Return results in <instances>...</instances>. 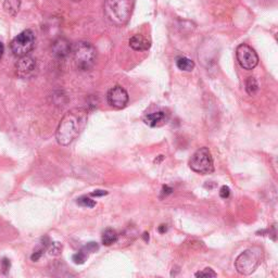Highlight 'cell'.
I'll use <instances>...</instances> for the list:
<instances>
[{"mask_svg": "<svg viewBox=\"0 0 278 278\" xmlns=\"http://www.w3.org/2000/svg\"><path fill=\"white\" fill-rule=\"evenodd\" d=\"M87 120V111L82 108L72 109L66 113L59 123L56 132V138L59 145L66 147L75 140L84 131Z\"/></svg>", "mask_w": 278, "mask_h": 278, "instance_id": "cell-1", "label": "cell"}, {"mask_svg": "<svg viewBox=\"0 0 278 278\" xmlns=\"http://www.w3.org/2000/svg\"><path fill=\"white\" fill-rule=\"evenodd\" d=\"M135 0H105L104 12L106 20L115 26H123L130 21Z\"/></svg>", "mask_w": 278, "mask_h": 278, "instance_id": "cell-2", "label": "cell"}, {"mask_svg": "<svg viewBox=\"0 0 278 278\" xmlns=\"http://www.w3.org/2000/svg\"><path fill=\"white\" fill-rule=\"evenodd\" d=\"M74 62L81 71H88L92 69L97 59L96 48L86 41H79L72 47Z\"/></svg>", "mask_w": 278, "mask_h": 278, "instance_id": "cell-3", "label": "cell"}, {"mask_svg": "<svg viewBox=\"0 0 278 278\" xmlns=\"http://www.w3.org/2000/svg\"><path fill=\"white\" fill-rule=\"evenodd\" d=\"M262 260V249L253 247L243 251L235 261V267L240 275H250L256 270Z\"/></svg>", "mask_w": 278, "mask_h": 278, "instance_id": "cell-4", "label": "cell"}, {"mask_svg": "<svg viewBox=\"0 0 278 278\" xmlns=\"http://www.w3.org/2000/svg\"><path fill=\"white\" fill-rule=\"evenodd\" d=\"M190 169L196 173L202 175L211 174L214 172V163H213L212 154L208 148L203 147L192 154L190 159Z\"/></svg>", "mask_w": 278, "mask_h": 278, "instance_id": "cell-5", "label": "cell"}, {"mask_svg": "<svg viewBox=\"0 0 278 278\" xmlns=\"http://www.w3.org/2000/svg\"><path fill=\"white\" fill-rule=\"evenodd\" d=\"M35 46V35L32 30H25L20 33L17 37H14L11 41V51L15 57H24L33 50Z\"/></svg>", "mask_w": 278, "mask_h": 278, "instance_id": "cell-6", "label": "cell"}, {"mask_svg": "<svg viewBox=\"0 0 278 278\" xmlns=\"http://www.w3.org/2000/svg\"><path fill=\"white\" fill-rule=\"evenodd\" d=\"M236 57L240 67L244 70H252L259 63V57L253 48L245 44H242L237 47Z\"/></svg>", "mask_w": 278, "mask_h": 278, "instance_id": "cell-7", "label": "cell"}, {"mask_svg": "<svg viewBox=\"0 0 278 278\" xmlns=\"http://www.w3.org/2000/svg\"><path fill=\"white\" fill-rule=\"evenodd\" d=\"M106 99H108V103L111 106L115 109H123L127 105L130 97H128L126 90L122 86H114L108 92Z\"/></svg>", "mask_w": 278, "mask_h": 278, "instance_id": "cell-8", "label": "cell"}, {"mask_svg": "<svg viewBox=\"0 0 278 278\" xmlns=\"http://www.w3.org/2000/svg\"><path fill=\"white\" fill-rule=\"evenodd\" d=\"M15 70H17V74L19 77L30 78L31 76H33L36 70L35 59L30 57L29 55L21 57L17 66H15Z\"/></svg>", "mask_w": 278, "mask_h": 278, "instance_id": "cell-9", "label": "cell"}, {"mask_svg": "<svg viewBox=\"0 0 278 278\" xmlns=\"http://www.w3.org/2000/svg\"><path fill=\"white\" fill-rule=\"evenodd\" d=\"M51 50L53 56L59 59H63L72 51L71 42H70L68 39L63 38V37H60V38H58L53 41Z\"/></svg>", "mask_w": 278, "mask_h": 278, "instance_id": "cell-10", "label": "cell"}, {"mask_svg": "<svg viewBox=\"0 0 278 278\" xmlns=\"http://www.w3.org/2000/svg\"><path fill=\"white\" fill-rule=\"evenodd\" d=\"M169 113H167L165 111H159V112H154V113L148 114L145 116V123L147 125L151 126V127H157V126H161L163 124H165L169 121Z\"/></svg>", "mask_w": 278, "mask_h": 278, "instance_id": "cell-11", "label": "cell"}, {"mask_svg": "<svg viewBox=\"0 0 278 278\" xmlns=\"http://www.w3.org/2000/svg\"><path fill=\"white\" fill-rule=\"evenodd\" d=\"M130 46L136 51H146L150 48V41L142 35H134L130 39Z\"/></svg>", "mask_w": 278, "mask_h": 278, "instance_id": "cell-12", "label": "cell"}, {"mask_svg": "<svg viewBox=\"0 0 278 278\" xmlns=\"http://www.w3.org/2000/svg\"><path fill=\"white\" fill-rule=\"evenodd\" d=\"M176 66H177V68L181 70V71L191 72L195 68V63L187 57H178L176 59Z\"/></svg>", "mask_w": 278, "mask_h": 278, "instance_id": "cell-13", "label": "cell"}, {"mask_svg": "<svg viewBox=\"0 0 278 278\" xmlns=\"http://www.w3.org/2000/svg\"><path fill=\"white\" fill-rule=\"evenodd\" d=\"M119 239V235L114 231V229L108 228L105 229L103 234V237H101V240H103V243L104 245H111L117 242Z\"/></svg>", "mask_w": 278, "mask_h": 278, "instance_id": "cell-14", "label": "cell"}, {"mask_svg": "<svg viewBox=\"0 0 278 278\" xmlns=\"http://www.w3.org/2000/svg\"><path fill=\"white\" fill-rule=\"evenodd\" d=\"M20 7H21V0H4L3 8L9 14L11 15L17 14L19 12Z\"/></svg>", "mask_w": 278, "mask_h": 278, "instance_id": "cell-15", "label": "cell"}, {"mask_svg": "<svg viewBox=\"0 0 278 278\" xmlns=\"http://www.w3.org/2000/svg\"><path fill=\"white\" fill-rule=\"evenodd\" d=\"M245 90L250 96H253L259 90V83L254 77H248L247 81H245Z\"/></svg>", "mask_w": 278, "mask_h": 278, "instance_id": "cell-16", "label": "cell"}, {"mask_svg": "<svg viewBox=\"0 0 278 278\" xmlns=\"http://www.w3.org/2000/svg\"><path fill=\"white\" fill-rule=\"evenodd\" d=\"M76 203L78 206L84 207V208H94L96 206V201L90 199V198L86 197V196H83V197H79L78 199L76 200Z\"/></svg>", "mask_w": 278, "mask_h": 278, "instance_id": "cell-17", "label": "cell"}, {"mask_svg": "<svg viewBox=\"0 0 278 278\" xmlns=\"http://www.w3.org/2000/svg\"><path fill=\"white\" fill-rule=\"evenodd\" d=\"M88 258V255L84 252V251H79V252L75 253L73 255V261H74V263L75 264H83L85 263V261H86V259Z\"/></svg>", "mask_w": 278, "mask_h": 278, "instance_id": "cell-18", "label": "cell"}, {"mask_svg": "<svg viewBox=\"0 0 278 278\" xmlns=\"http://www.w3.org/2000/svg\"><path fill=\"white\" fill-rule=\"evenodd\" d=\"M195 276L196 277H216L217 274L212 269H210V267H207V269H205L203 271L196 273Z\"/></svg>", "mask_w": 278, "mask_h": 278, "instance_id": "cell-19", "label": "cell"}, {"mask_svg": "<svg viewBox=\"0 0 278 278\" xmlns=\"http://www.w3.org/2000/svg\"><path fill=\"white\" fill-rule=\"evenodd\" d=\"M98 249H99V247H98V244L96 243H87L86 245H85V247L82 249V251H84V252L88 255L89 253L96 252V251H97Z\"/></svg>", "mask_w": 278, "mask_h": 278, "instance_id": "cell-20", "label": "cell"}, {"mask_svg": "<svg viewBox=\"0 0 278 278\" xmlns=\"http://www.w3.org/2000/svg\"><path fill=\"white\" fill-rule=\"evenodd\" d=\"M220 196L223 199H227L231 196V189L228 186H222V188L220 189Z\"/></svg>", "mask_w": 278, "mask_h": 278, "instance_id": "cell-21", "label": "cell"}, {"mask_svg": "<svg viewBox=\"0 0 278 278\" xmlns=\"http://www.w3.org/2000/svg\"><path fill=\"white\" fill-rule=\"evenodd\" d=\"M172 192H173V188H172V187L165 185V186L162 187V191H161L162 196H161V198H162V197H167V196L172 194Z\"/></svg>", "mask_w": 278, "mask_h": 278, "instance_id": "cell-22", "label": "cell"}, {"mask_svg": "<svg viewBox=\"0 0 278 278\" xmlns=\"http://www.w3.org/2000/svg\"><path fill=\"white\" fill-rule=\"evenodd\" d=\"M1 265H2L3 272H8L10 270V261L8 259H3Z\"/></svg>", "mask_w": 278, "mask_h": 278, "instance_id": "cell-23", "label": "cell"}, {"mask_svg": "<svg viewBox=\"0 0 278 278\" xmlns=\"http://www.w3.org/2000/svg\"><path fill=\"white\" fill-rule=\"evenodd\" d=\"M108 195V191H104V190H96L95 192H92V196L94 197H103Z\"/></svg>", "mask_w": 278, "mask_h": 278, "instance_id": "cell-24", "label": "cell"}, {"mask_svg": "<svg viewBox=\"0 0 278 278\" xmlns=\"http://www.w3.org/2000/svg\"><path fill=\"white\" fill-rule=\"evenodd\" d=\"M167 231H168V225H165V224H162V225L159 226V232L161 234H164Z\"/></svg>", "mask_w": 278, "mask_h": 278, "instance_id": "cell-25", "label": "cell"}, {"mask_svg": "<svg viewBox=\"0 0 278 278\" xmlns=\"http://www.w3.org/2000/svg\"><path fill=\"white\" fill-rule=\"evenodd\" d=\"M3 52H4V46L1 41H0V59H1L2 55H3Z\"/></svg>", "mask_w": 278, "mask_h": 278, "instance_id": "cell-26", "label": "cell"}, {"mask_svg": "<svg viewBox=\"0 0 278 278\" xmlns=\"http://www.w3.org/2000/svg\"><path fill=\"white\" fill-rule=\"evenodd\" d=\"M143 239H145V242H148V240H149V234L148 233H143Z\"/></svg>", "mask_w": 278, "mask_h": 278, "instance_id": "cell-27", "label": "cell"}, {"mask_svg": "<svg viewBox=\"0 0 278 278\" xmlns=\"http://www.w3.org/2000/svg\"><path fill=\"white\" fill-rule=\"evenodd\" d=\"M72 1H79V0H72Z\"/></svg>", "mask_w": 278, "mask_h": 278, "instance_id": "cell-28", "label": "cell"}]
</instances>
